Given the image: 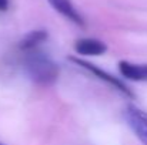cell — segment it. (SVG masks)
<instances>
[{
	"label": "cell",
	"instance_id": "obj_1",
	"mask_svg": "<svg viewBox=\"0 0 147 145\" xmlns=\"http://www.w3.org/2000/svg\"><path fill=\"white\" fill-rule=\"evenodd\" d=\"M24 70L32 81L39 86H51L59 77V67L47 54L34 50L27 51Z\"/></svg>",
	"mask_w": 147,
	"mask_h": 145
},
{
	"label": "cell",
	"instance_id": "obj_2",
	"mask_svg": "<svg viewBox=\"0 0 147 145\" xmlns=\"http://www.w3.org/2000/svg\"><path fill=\"white\" fill-rule=\"evenodd\" d=\"M124 118L140 142L147 145V111L136 105H129L124 111Z\"/></svg>",
	"mask_w": 147,
	"mask_h": 145
},
{
	"label": "cell",
	"instance_id": "obj_3",
	"mask_svg": "<svg viewBox=\"0 0 147 145\" xmlns=\"http://www.w3.org/2000/svg\"><path fill=\"white\" fill-rule=\"evenodd\" d=\"M69 60H70V61H73L74 64H77V65L83 67L84 70L90 71V73H92V74H94L97 78L103 80L106 84H110L111 87H114V88H116V90H119L120 93H123V94H126V96H129V97H134V94L130 91V88H129L126 84H123L117 77H114V76H111V74L106 73L104 70L98 68L97 65H94V64H92V63H89V61H84V60H82V58L73 57V55H71V57H69Z\"/></svg>",
	"mask_w": 147,
	"mask_h": 145
},
{
	"label": "cell",
	"instance_id": "obj_4",
	"mask_svg": "<svg viewBox=\"0 0 147 145\" xmlns=\"http://www.w3.org/2000/svg\"><path fill=\"white\" fill-rule=\"evenodd\" d=\"M47 1L57 13H60L61 16L69 19L70 21H73L79 26H84V19L79 13V10L74 7L71 0H47Z\"/></svg>",
	"mask_w": 147,
	"mask_h": 145
},
{
	"label": "cell",
	"instance_id": "obj_5",
	"mask_svg": "<svg viewBox=\"0 0 147 145\" xmlns=\"http://www.w3.org/2000/svg\"><path fill=\"white\" fill-rule=\"evenodd\" d=\"M119 70L121 76L133 81H147V64H137L130 61H120Z\"/></svg>",
	"mask_w": 147,
	"mask_h": 145
},
{
	"label": "cell",
	"instance_id": "obj_6",
	"mask_svg": "<svg viewBox=\"0 0 147 145\" xmlns=\"http://www.w3.org/2000/svg\"><path fill=\"white\" fill-rule=\"evenodd\" d=\"M74 50L80 55H101L107 51V46L96 39H80L76 41Z\"/></svg>",
	"mask_w": 147,
	"mask_h": 145
},
{
	"label": "cell",
	"instance_id": "obj_7",
	"mask_svg": "<svg viewBox=\"0 0 147 145\" xmlns=\"http://www.w3.org/2000/svg\"><path fill=\"white\" fill-rule=\"evenodd\" d=\"M46 39H47L46 30H33L22 39V41L19 43V47L23 51H30V50H34L37 46H40L42 43H45Z\"/></svg>",
	"mask_w": 147,
	"mask_h": 145
},
{
	"label": "cell",
	"instance_id": "obj_8",
	"mask_svg": "<svg viewBox=\"0 0 147 145\" xmlns=\"http://www.w3.org/2000/svg\"><path fill=\"white\" fill-rule=\"evenodd\" d=\"M9 9V0H0V11H6Z\"/></svg>",
	"mask_w": 147,
	"mask_h": 145
},
{
	"label": "cell",
	"instance_id": "obj_9",
	"mask_svg": "<svg viewBox=\"0 0 147 145\" xmlns=\"http://www.w3.org/2000/svg\"><path fill=\"white\" fill-rule=\"evenodd\" d=\"M0 145H4V144H1V142H0Z\"/></svg>",
	"mask_w": 147,
	"mask_h": 145
}]
</instances>
